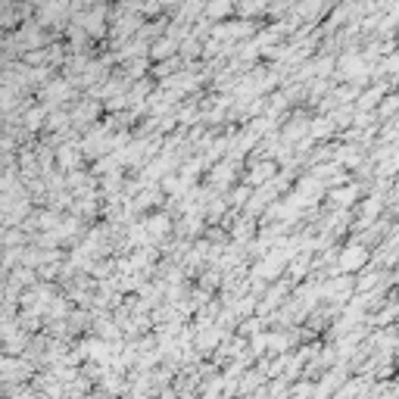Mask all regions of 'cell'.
<instances>
[{
  "label": "cell",
  "mask_w": 399,
  "mask_h": 399,
  "mask_svg": "<svg viewBox=\"0 0 399 399\" xmlns=\"http://www.w3.org/2000/svg\"><path fill=\"white\" fill-rule=\"evenodd\" d=\"M362 247H355V253H343V268H355V265H362V259H365V253H358Z\"/></svg>",
  "instance_id": "cell-1"
}]
</instances>
